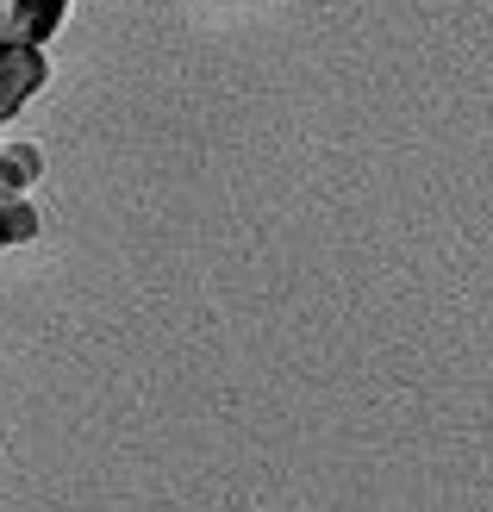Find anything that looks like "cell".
<instances>
[{"mask_svg":"<svg viewBox=\"0 0 493 512\" xmlns=\"http://www.w3.org/2000/svg\"><path fill=\"white\" fill-rule=\"evenodd\" d=\"M44 82H50L44 44H25L19 32H7V19H0V125H7Z\"/></svg>","mask_w":493,"mask_h":512,"instance_id":"cell-1","label":"cell"},{"mask_svg":"<svg viewBox=\"0 0 493 512\" xmlns=\"http://www.w3.org/2000/svg\"><path fill=\"white\" fill-rule=\"evenodd\" d=\"M63 13H69V0H7V32H19L25 44H50Z\"/></svg>","mask_w":493,"mask_h":512,"instance_id":"cell-2","label":"cell"},{"mask_svg":"<svg viewBox=\"0 0 493 512\" xmlns=\"http://www.w3.org/2000/svg\"><path fill=\"white\" fill-rule=\"evenodd\" d=\"M44 175V157H38V144H0V200H13L25 194Z\"/></svg>","mask_w":493,"mask_h":512,"instance_id":"cell-3","label":"cell"},{"mask_svg":"<svg viewBox=\"0 0 493 512\" xmlns=\"http://www.w3.org/2000/svg\"><path fill=\"white\" fill-rule=\"evenodd\" d=\"M38 238V207L25 194L0 200V244H32Z\"/></svg>","mask_w":493,"mask_h":512,"instance_id":"cell-4","label":"cell"},{"mask_svg":"<svg viewBox=\"0 0 493 512\" xmlns=\"http://www.w3.org/2000/svg\"><path fill=\"white\" fill-rule=\"evenodd\" d=\"M0 19H7V0H0Z\"/></svg>","mask_w":493,"mask_h":512,"instance_id":"cell-5","label":"cell"}]
</instances>
